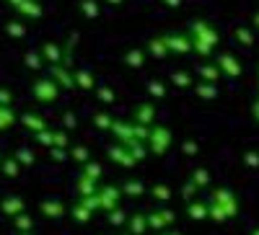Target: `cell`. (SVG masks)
<instances>
[{
  "mask_svg": "<svg viewBox=\"0 0 259 235\" xmlns=\"http://www.w3.org/2000/svg\"><path fill=\"white\" fill-rule=\"evenodd\" d=\"M36 142L45 145V147H70L68 135H65V132H52L50 127H47V130H41V132H36Z\"/></svg>",
  "mask_w": 259,
  "mask_h": 235,
  "instance_id": "2",
  "label": "cell"
},
{
  "mask_svg": "<svg viewBox=\"0 0 259 235\" xmlns=\"http://www.w3.org/2000/svg\"><path fill=\"white\" fill-rule=\"evenodd\" d=\"M16 11H18L21 16H31V18H39V16H41V8L34 3V0H24V3H21Z\"/></svg>",
  "mask_w": 259,
  "mask_h": 235,
  "instance_id": "11",
  "label": "cell"
},
{
  "mask_svg": "<svg viewBox=\"0 0 259 235\" xmlns=\"http://www.w3.org/2000/svg\"><path fill=\"white\" fill-rule=\"evenodd\" d=\"M8 34H16V39H21L24 31H21V26H16V24H8Z\"/></svg>",
  "mask_w": 259,
  "mask_h": 235,
  "instance_id": "21",
  "label": "cell"
},
{
  "mask_svg": "<svg viewBox=\"0 0 259 235\" xmlns=\"http://www.w3.org/2000/svg\"><path fill=\"white\" fill-rule=\"evenodd\" d=\"M0 209H3V215L16 217V215H21V212L26 209V202L21 199V197H6L3 202H0Z\"/></svg>",
  "mask_w": 259,
  "mask_h": 235,
  "instance_id": "4",
  "label": "cell"
},
{
  "mask_svg": "<svg viewBox=\"0 0 259 235\" xmlns=\"http://www.w3.org/2000/svg\"><path fill=\"white\" fill-rule=\"evenodd\" d=\"M26 65L36 70V68H39V54H26Z\"/></svg>",
  "mask_w": 259,
  "mask_h": 235,
  "instance_id": "20",
  "label": "cell"
},
{
  "mask_svg": "<svg viewBox=\"0 0 259 235\" xmlns=\"http://www.w3.org/2000/svg\"><path fill=\"white\" fill-rule=\"evenodd\" d=\"M34 98L41 103H50L57 98V80L55 78H39L34 83Z\"/></svg>",
  "mask_w": 259,
  "mask_h": 235,
  "instance_id": "1",
  "label": "cell"
},
{
  "mask_svg": "<svg viewBox=\"0 0 259 235\" xmlns=\"http://www.w3.org/2000/svg\"><path fill=\"white\" fill-rule=\"evenodd\" d=\"M0 160H3V158H0Z\"/></svg>",
  "mask_w": 259,
  "mask_h": 235,
  "instance_id": "27",
  "label": "cell"
},
{
  "mask_svg": "<svg viewBox=\"0 0 259 235\" xmlns=\"http://www.w3.org/2000/svg\"><path fill=\"white\" fill-rule=\"evenodd\" d=\"M254 235H259V232H254Z\"/></svg>",
  "mask_w": 259,
  "mask_h": 235,
  "instance_id": "26",
  "label": "cell"
},
{
  "mask_svg": "<svg viewBox=\"0 0 259 235\" xmlns=\"http://www.w3.org/2000/svg\"><path fill=\"white\" fill-rule=\"evenodd\" d=\"M16 160L21 165H34V153L29 150V147H18V150H16Z\"/></svg>",
  "mask_w": 259,
  "mask_h": 235,
  "instance_id": "13",
  "label": "cell"
},
{
  "mask_svg": "<svg viewBox=\"0 0 259 235\" xmlns=\"http://www.w3.org/2000/svg\"><path fill=\"white\" fill-rule=\"evenodd\" d=\"M8 3H11V6H16V8H18V6H21V3H24V0H8Z\"/></svg>",
  "mask_w": 259,
  "mask_h": 235,
  "instance_id": "22",
  "label": "cell"
},
{
  "mask_svg": "<svg viewBox=\"0 0 259 235\" xmlns=\"http://www.w3.org/2000/svg\"><path fill=\"white\" fill-rule=\"evenodd\" d=\"M171 235H179V232H171Z\"/></svg>",
  "mask_w": 259,
  "mask_h": 235,
  "instance_id": "24",
  "label": "cell"
},
{
  "mask_svg": "<svg viewBox=\"0 0 259 235\" xmlns=\"http://www.w3.org/2000/svg\"><path fill=\"white\" fill-rule=\"evenodd\" d=\"M0 103H3V106H11L13 103V93L8 88H0Z\"/></svg>",
  "mask_w": 259,
  "mask_h": 235,
  "instance_id": "17",
  "label": "cell"
},
{
  "mask_svg": "<svg viewBox=\"0 0 259 235\" xmlns=\"http://www.w3.org/2000/svg\"><path fill=\"white\" fill-rule=\"evenodd\" d=\"M0 170H3L6 176H18L21 163L16 160V155H13V158H3V160H0Z\"/></svg>",
  "mask_w": 259,
  "mask_h": 235,
  "instance_id": "10",
  "label": "cell"
},
{
  "mask_svg": "<svg viewBox=\"0 0 259 235\" xmlns=\"http://www.w3.org/2000/svg\"><path fill=\"white\" fill-rule=\"evenodd\" d=\"M50 75L57 80V85H73V83H75V78H73L68 70H65V68H57V65L50 70Z\"/></svg>",
  "mask_w": 259,
  "mask_h": 235,
  "instance_id": "9",
  "label": "cell"
},
{
  "mask_svg": "<svg viewBox=\"0 0 259 235\" xmlns=\"http://www.w3.org/2000/svg\"><path fill=\"white\" fill-rule=\"evenodd\" d=\"M96 197H99V207L101 209H114L119 204V191L114 186H101L96 191Z\"/></svg>",
  "mask_w": 259,
  "mask_h": 235,
  "instance_id": "3",
  "label": "cell"
},
{
  "mask_svg": "<svg viewBox=\"0 0 259 235\" xmlns=\"http://www.w3.org/2000/svg\"><path fill=\"white\" fill-rule=\"evenodd\" d=\"M18 235H34V232H31V230H29V232H18Z\"/></svg>",
  "mask_w": 259,
  "mask_h": 235,
  "instance_id": "23",
  "label": "cell"
},
{
  "mask_svg": "<svg viewBox=\"0 0 259 235\" xmlns=\"http://www.w3.org/2000/svg\"><path fill=\"white\" fill-rule=\"evenodd\" d=\"M50 155H52L57 163H62L65 155H68V147H50Z\"/></svg>",
  "mask_w": 259,
  "mask_h": 235,
  "instance_id": "16",
  "label": "cell"
},
{
  "mask_svg": "<svg viewBox=\"0 0 259 235\" xmlns=\"http://www.w3.org/2000/svg\"><path fill=\"white\" fill-rule=\"evenodd\" d=\"M70 155H73V160H78V163H89V153H85L83 147H73Z\"/></svg>",
  "mask_w": 259,
  "mask_h": 235,
  "instance_id": "15",
  "label": "cell"
},
{
  "mask_svg": "<svg viewBox=\"0 0 259 235\" xmlns=\"http://www.w3.org/2000/svg\"><path fill=\"white\" fill-rule=\"evenodd\" d=\"M148 217H143V215H135L133 220H130V232H133V235H140L145 227H148V222H145Z\"/></svg>",
  "mask_w": 259,
  "mask_h": 235,
  "instance_id": "14",
  "label": "cell"
},
{
  "mask_svg": "<svg viewBox=\"0 0 259 235\" xmlns=\"http://www.w3.org/2000/svg\"><path fill=\"white\" fill-rule=\"evenodd\" d=\"M13 225L18 227V232H29V230H34V220L26 215V212H21V215H16V217H13Z\"/></svg>",
  "mask_w": 259,
  "mask_h": 235,
  "instance_id": "12",
  "label": "cell"
},
{
  "mask_svg": "<svg viewBox=\"0 0 259 235\" xmlns=\"http://www.w3.org/2000/svg\"><path fill=\"white\" fill-rule=\"evenodd\" d=\"M16 122H18L16 111L11 109V106H3V109H0V132H3V130H8V127H13Z\"/></svg>",
  "mask_w": 259,
  "mask_h": 235,
  "instance_id": "8",
  "label": "cell"
},
{
  "mask_svg": "<svg viewBox=\"0 0 259 235\" xmlns=\"http://www.w3.org/2000/svg\"><path fill=\"white\" fill-rule=\"evenodd\" d=\"M0 109H3V103H0Z\"/></svg>",
  "mask_w": 259,
  "mask_h": 235,
  "instance_id": "25",
  "label": "cell"
},
{
  "mask_svg": "<svg viewBox=\"0 0 259 235\" xmlns=\"http://www.w3.org/2000/svg\"><path fill=\"white\" fill-rule=\"evenodd\" d=\"M168 220H171V212H153V215L148 217V227H168Z\"/></svg>",
  "mask_w": 259,
  "mask_h": 235,
  "instance_id": "7",
  "label": "cell"
},
{
  "mask_svg": "<svg viewBox=\"0 0 259 235\" xmlns=\"http://www.w3.org/2000/svg\"><path fill=\"white\" fill-rule=\"evenodd\" d=\"M45 57H47L50 62H57V60H60V57H57V47L47 44V47H45Z\"/></svg>",
  "mask_w": 259,
  "mask_h": 235,
  "instance_id": "19",
  "label": "cell"
},
{
  "mask_svg": "<svg viewBox=\"0 0 259 235\" xmlns=\"http://www.w3.org/2000/svg\"><path fill=\"white\" fill-rule=\"evenodd\" d=\"M39 209H41V215H47V217H62L65 215V204L57 202V199H45L39 204Z\"/></svg>",
  "mask_w": 259,
  "mask_h": 235,
  "instance_id": "6",
  "label": "cell"
},
{
  "mask_svg": "<svg viewBox=\"0 0 259 235\" xmlns=\"http://www.w3.org/2000/svg\"><path fill=\"white\" fill-rule=\"evenodd\" d=\"M18 122L24 124L29 132H34V135H36V132H41V130H47V122L41 119L39 114H21V116H18Z\"/></svg>",
  "mask_w": 259,
  "mask_h": 235,
  "instance_id": "5",
  "label": "cell"
},
{
  "mask_svg": "<svg viewBox=\"0 0 259 235\" xmlns=\"http://www.w3.org/2000/svg\"><path fill=\"white\" fill-rule=\"evenodd\" d=\"M75 83H78V85H83V88H91V85H94V80H91L89 75H85V73L75 75Z\"/></svg>",
  "mask_w": 259,
  "mask_h": 235,
  "instance_id": "18",
  "label": "cell"
}]
</instances>
